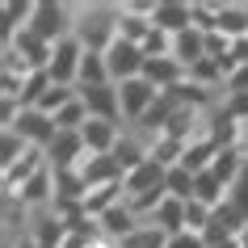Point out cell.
Listing matches in <instances>:
<instances>
[{
    "instance_id": "cell-1",
    "label": "cell",
    "mask_w": 248,
    "mask_h": 248,
    "mask_svg": "<svg viewBox=\"0 0 248 248\" xmlns=\"http://www.w3.org/2000/svg\"><path fill=\"white\" fill-rule=\"evenodd\" d=\"M118 13L122 4H109V0H72V38L84 46V51L105 55L109 42L118 38Z\"/></svg>"
},
{
    "instance_id": "cell-2",
    "label": "cell",
    "mask_w": 248,
    "mask_h": 248,
    "mask_svg": "<svg viewBox=\"0 0 248 248\" xmlns=\"http://www.w3.org/2000/svg\"><path fill=\"white\" fill-rule=\"evenodd\" d=\"M42 42H63L72 38V0H34V17H30V26Z\"/></svg>"
},
{
    "instance_id": "cell-3",
    "label": "cell",
    "mask_w": 248,
    "mask_h": 248,
    "mask_svg": "<svg viewBox=\"0 0 248 248\" xmlns=\"http://www.w3.org/2000/svg\"><path fill=\"white\" fill-rule=\"evenodd\" d=\"M118 97H122V122L135 126V122H143V118L152 114V105L160 101V89L152 80L135 76V80H126V84H118Z\"/></svg>"
},
{
    "instance_id": "cell-4",
    "label": "cell",
    "mask_w": 248,
    "mask_h": 248,
    "mask_svg": "<svg viewBox=\"0 0 248 248\" xmlns=\"http://www.w3.org/2000/svg\"><path fill=\"white\" fill-rule=\"evenodd\" d=\"M105 63H109V80H114V84H126V80L143 76L147 55H143V46H135V42L114 38V42H109V51H105Z\"/></svg>"
},
{
    "instance_id": "cell-5",
    "label": "cell",
    "mask_w": 248,
    "mask_h": 248,
    "mask_svg": "<svg viewBox=\"0 0 248 248\" xmlns=\"http://www.w3.org/2000/svg\"><path fill=\"white\" fill-rule=\"evenodd\" d=\"M80 59H84V46H80L76 38H63V42H55V51H51V67H46L51 84L76 89V80H80Z\"/></svg>"
},
{
    "instance_id": "cell-6",
    "label": "cell",
    "mask_w": 248,
    "mask_h": 248,
    "mask_svg": "<svg viewBox=\"0 0 248 248\" xmlns=\"http://www.w3.org/2000/svg\"><path fill=\"white\" fill-rule=\"evenodd\" d=\"M152 26H156L160 34H169V38L194 30V0H156Z\"/></svg>"
},
{
    "instance_id": "cell-7",
    "label": "cell",
    "mask_w": 248,
    "mask_h": 248,
    "mask_svg": "<svg viewBox=\"0 0 248 248\" xmlns=\"http://www.w3.org/2000/svg\"><path fill=\"white\" fill-rule=\"evenodd\" d=\"M80 101L89 109V118H101V122H122V97H118V84H97V89H80ZM126 126V122H122Z\"/></svg>"
},
{
    "instance_id": "cell-8",
    "label": "cell",
    "mask_w": 248,
    "mask_h": 248,
    "mask_svg": "<svg viewBox=\"0 0 248 248\" xmlns=\"http://www.w3.org/2000/svg\"><path fill=\"white\" fill-rule=\"evenodd\" d=\"M13 131L21 135L30 147H42V152H46V147L59 139V126H55V118H46L42 109H21V118L13 122Z\"/></svg>"
},
{
    "instance_id": "cell-9",
    "label": "cell",
    "mask_w": 248,
    "mask_h": 248,
    "mask_svg": "<svg viewBox=\"0 0 248 248\" xmlns=\"http://www.w3.org/2000/svg\"><path fill=\"white\" fill-rule=\"evenodd\" d=\"M84 152H89V147H84V135L80 131H59V139L46 147V164H51L55 172H72V169H80Z\"/></svg>"
},
{
    "instance_id": "cell-10",
    "label": "cell",
    "mask_w": 248,
    "mask_h": 248,
    "mask_svg": "<svg viewBox=\"0 0 248 248\" xmlns=\"http://www.w3.org/2000/svg\"><path fill=\"white\" fill-rule=\"evenodd\" d=\"M80 135H84V147H89L93 156H114V147L122 143L126 126H122V122H101V118H89Z\"/></svg>"
},
{
    "instance_id": "cell-11",
    "label": "cell",
    "mask_w": 248,
    "mask_h": 248,
    "mask_svg": "<svg viewBox=\"0 0 248 248\" xmlns=\"http://www.w3.org/2000/svg\"><path fill=\"white\" fill-rule=\"evenodd\" d=\"M248 223H244V215L232 206V202H223V206H215V215H210V223H206V244H223V240H240V232H244Z\"/></svg>"
},
{
    "instance_id": "cell-12",
    "label": "cell",
    "mask_w": 248,
    "mask_h": 248,
    "mask_svg": "<svg viewBox=\"0 0 248 248\" xmlns=\"http://www.w3.org/2000/svg\"><path fill=\"white\" fill-rule=\"evenodd\" d=\"M80 177L89 181V189H97V185H118L126 172H122V164H118L114 156H93V152H84V160H80Z\"/></svg>"
},
{
    "instance_id": "cell-13",
    "label": "cell",
    "mask_w": 248,
    "mask_h": 248,
    "mask_svg": "<svg viewBox=\"0 0 248 248\" xmlns=\"http://www.w3.org/2000/svg\"><path fill=\"white\" fill-rule=\"evenodd\" d=\"M97 227H101L105 240H114V244H118V240H126L131 232H139V227H143V219H139L126 202H118V206H109L101 219H97Z\"/></svg>"
},
{
    "instance_id": "cell-14",
    "label": "cell",
    "mask_w": 248,
    "mask_h": 248,
    "mask_svg": "<svg viewBox=\"0 0 248 248\" xmlns=\"http://www.w3.org/2000/svg\"><path fill=\"white\" fill-rule=\"evenodd\" d=\"M143 80H152L160 93H172V89H181L185 80H189V72H185L172 55H160V59H147L143 67Z\"/></svg>"
},
{
    "instance_id": "cell-15",
    "label": "cell",
    "mask_w": 248,
    "mask_h": 248,
    "mask_svg": "<svg viewBox=\"0 0 248 248\" xmlns=\"http://www.w3.org/2000/svg\"><path fill=\"white\" fill-rule=\"evenodd\" d=\"M4 46H13L34 72H46V67H51V51H55V46H51V42H42L34 30H21V34H17L13 42H4Z\"/></svg>"
},
{
    "instance_id": "cell-16",
    "label": "cell",
    "mask_w": 248,
    "mask_h": 248,
    "mask_svg": "<svg viewBox=\"0 0 248 248\" xmlns=\"http://www.w3.org/2000/svg\"><path fill=\"white\" fill-rule=\"evenodd\" d=\"M30 17H34V0H4L0 4V46L13 42L30 26Z\"/></svg>"
},
{
    "instance_id": "cell-17",
    "label": "cell",
    "mask_w": 248,
    "mask_h": 248,
    "mask_svg": "<svg viewBox=\"0 0 248 248\" xmlns=\"http://www.w3.org/2000/svg\"><path fill=\"white\" fill-rule=\"evenodd\" d=\"M223 38H248V0H219V26H215Z\"/></svg>"
},
{
    "instance_id": "cell-18",
    "label": "cell",
    "mask_w": 248,
    "mask_h": 248,
    "mask_svg": "<svg viewBox=\"0 0 248 248\" xmlns=\"http://www.w3.org/2000/svg\"><path fill=\"white\" fill-rule=\"evenodd\" d=\"M172 59L189 72V67H198L202 59H206V34L202 30H185V34H177L172 38Z\"/></svg>"
},
{
    "instance_id": "cell-19",
    "label": "cell",
    "mask_w": 248,
    "mask_h": 248,
    "mask_svg": "<svg viewBox=\"0 0 248 248\" xmlns=\"http://www.w3.org/2000/svg\"><path fill=\"white\" fill-rule=\"evenodd\" d=\"M244 169L248 164H244V156H240V147H219V156H215V164H210V172H215L227 189L244 177Z\"/></svg>"
},
{
    "instance_id": "cell-20",
    "label": "cell",
    "mask_w": 248,
    "mask_h": 248,
    "mask_svg": "<svg viewBox=\"0 0 248 248\" xmlns=\"http://www.w3.org/2000/svg\"><path fill=\"white\" fill-rule=\"evenodd\" d=\"M152 227H160L164 235H177V232H185V202H177V198H164L156 206V215H152Z\"/></svg>"
},
{
    "instance_id": "cell-21",
    "label": "cell",
    "mask_w": 248,
    "mask_h": 248,
    "mask_svg": "<svg viewBox=\"0 0 248 248\" xmlns=\"http://www.w3.org/2000/svg\"><path fill=\"white\" fill-rule=\"evenodd\" d=\"M194 202H202V206H223V202H227V185L219 181V177H215V172H198L194 177Z\"/></svg>"
},
{
    "instance_id": "cell-22",
    "label": "cell",
    "mask_w": 248,
    "mask_h": 248,
    "mask_svg": "<svg viewBox=\"0 0 248 248\" xmlns=\"http://www.w3.org/2000/svg\"><path fill=\"white\" fill-rule=\"evenodd\" d=\"M80 89H97V84H114L109 80V63H105V55L97 51H84V59H80Z\"/></svg>"
},
{
    "instance_id": "cell-23",
    "label": "cell",
    "mask_w": 248,
    "mask_h": 248,
    "mask_svg": "<svg viewBox=\"0 0 248 248\" xmlns=\"http://www.w3.org/2000/svg\"><path fill=\"white\" fill-rule=\"evenodd\" d=\"M164 194L177 198V202H194V172L185 169V164L169 169V172H164Z\"/></svg>"
},
{
    "instance_id": "cell-24",
    "label": "cell",
    "mask_w": 248,
    "mask_h": 248,
    "mask_svg": "<svg viewBox=\"0 0 248 248\" xmlns=\"http://www.w3.org/2000/svg\"><path fill=\"white\" fill-rule=\"evenodd\" d=\"M118 248H169V235L160 232V227H152V223H143L139 232H131L126 240H118Z\"/></svg>"
},
{
    "instance_id": "cell-25",
    "label": "cell",
    "mask_w": 248,
    "mask_h": 248,
    "mask_svg": "<svg viewBox=\"0 0 248 248\" xmlns=\"http://www.w3.org/2000/svg\"><path fill=\"white\" fill-rule=\"evenodd\" d=\"M84 122H89V109H84V101H80V93H76V101H67L55 114V126L59 131H84Z\"/></svg>"
},
{
    "instance_id": "cell-26",
    "label": "cell",
    "mask_w": 248,
    "mask_h": 248,
    "mask_svg": "<svg viewBox=\"0 0 248 248\" xmlns=\"http://www.w3.org/2000/svg\"><path fill=\"white\" fill-rule=\"evenodd\" d=\"M67 101H76V89H63V84H51V89L42 93V101L34 105V109H42L46 118H55V114H59V109H63Z\"/></svg>"
},
{
    "instance_id": "cell-27",
    "label": "cell",
    "mask_w": 248,
    "mask_h": 248,
    "mask_svg": "<svg viewBox=\"0 0 248 248\" xmlns=\"http://www.w3.org/2000/svg\"><path fill=\"white\" fill-rule=\"evenodd\" d=\"M26 152H30V143H26L17 131H0V169H9V164L21 160Z\"/></svg>"
},
{
    "instance_id": "cell-28",
    "label": "cell",
    "mask_w": 248,
    "mask_h": 248,
    "mask_svg": "<svg viewBox=\"0 0 248 248\" xmlns=\"http://www.w3.org/2000/svg\"><path fill=\"white\" fill-rule=\"evenodd\" d=\"M215 210L202 206V202H185V232H206V223Z\"/></svg>"
},
{
    "instance_id": "cell-29",
    "label": "cell",
    "mask_w": 248,
    "mask_h": 248,
    "mask_svg": "<svg viewBox=\"0 0 248 248\" xmlns=\"http://www.w3.org/2000/svg\"><path fill=\"white\" fill-rule=\"evenodd\" d=\"M227 202H232V206L244 215V223H248V169H244V177H240V181L227 189Z\"/></svg>"
},
{
    "instance_id": "cell-30",
    "label": "cell",
    "mask_w": 248,
    "mask_h": 248,
    "mask_svg": "<svg viewBox=\"0 0 248 248\" xmlns=\"http://www.w3.org/2000/svg\"><path fill=\"white\" fill-rule=\"evenodd\" d=\"M169 248H210V244L202 232H177V235H169Z\"/></svg>"
},
{
    "instance_id": "cell-31",
    "label": "cell",
    "mask_w": 248,
    "mask_h": 248,
    "mask_svg": "<svg viewBox=\"0 0 248 248\" xmlns=\"http://www.w3.org/2000/svg\"><path fill=\"white\" fill-rule=\"evenodd\" d=\"M235 147H240V156H244V164H248V126H244V135H240V143H235Z\"/></svg>"
},
{
    "instance_id": "cell-32",
    "label": "cell",
    "mask_w": 248,
    "mask_h": 248,
    "mask_svg": "<svg viewBox=\"0 0 248 248\" xmlns=\"http://www.w3.org/2000/svg\"><path fill=\"white\" fill-rule=\"evenodd\" d=\"M210 248H240V240H223V244H210Z\"/></svg>"
},
{
    "instance_id": "cell-33",
    "label": "cell",
    "mask_w": 248,
    "mask_h": 248,
    "mask_svg": "<svg viewBox=\"0 0 248 248\" xmlns=\"http://www.w3.org/2000/svg\"><path fill=\"white\" fill-rule=\"evenodd\" d=\"M240 248H248V227H244V232H240Z\"/></svg>"
}]
</instances>
